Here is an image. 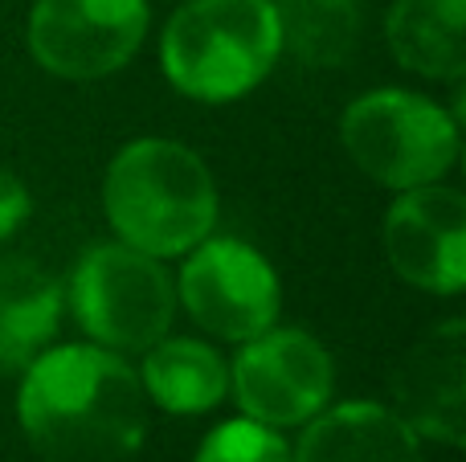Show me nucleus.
I'll use <instances>...</instances> for the list:
<instances>
[{
    "label": "nucleus",
    "mask_w": 466,
    "mask_h": 462,
    "mask_svg": "<svg viewBox=\"0 0 466 462\" xmlns=\"http://www.w3.org/2000/svg\"><path fill=\"white\" fill-rule=\"evenodd\" d=\"M385 250L393 270L430 295L466 286V201L459 188H405L385 217Z\"/></svg>",
    "instance_id": "1a4fd4ad"
},
{
    "label": "nucleus",
    "mask_w": 466,
    "mask_h": 462,
    "mask_svg": "<svg viewBox=\"0 0 466 462\" xmlns=\"http://www.w3.org/2000/svg\"><path fill=\"white\" fill-rule=\"evenodd\" d=\"M282 49L307 65H339L356 49L360 13L352 0H270Z\"/></svg>",
    "instance_id": "2eb2a0df"
},
{
    "label": "nucleus",
    "mask_w": 466,
    "mask_h": 462,
    "mask_svg": "<svg viewBox=\"0 0 466 462\" xmlns=\"http://www.w3.org/2000/svg\"><path fill=\"white\" fill-rule=\"evenodd\" d=\"M103 209L123 246L177 258L218 226V185L205 160L172 139H136L111 160Z\"/></svg>",
    "instance_id": "f03ea898"
},
{
    "label": "nucleus",
    "mask_w": 466,
    "mask_h": 462,
    "mask_svg": "<svg viewBox=\"0 0 466 462\" xmlns=\"http://www.w3.org/2000/svg\"><path fill=\"white\" fill-rule=\"evenodd\" d=\"M336 368L311 332L266 327L241 344L229 368V389L241 414L262 426H303L331 401Z\"/></svg>",
    "instance_id": "6e6552de"
},
{
    "label": "nucleus",
    "mask_w": 466,
    "mask_h": 462,
    "mask_svg": "<svg viewBox=\"0 0 466 462\" xmlns=\"http://www.w3.org/2000/svg\"><path fill=\"white\" fill-rule=\"evenodd\" d=\"M282 54L270 0H188L160 37L164 78L201 103H233L262 86Z\"/></svg>",
    "instance_id": "7ed1b4c3"
},
{
    "label": "nucleus",
    "mask_w": 466,
    "mask_h": 462,
    "mask_svg": "<svg viewBox=\"0 0 466 462\" xmlns=\"http://www.w3.org/2000/svg\"><path fill=\"white\" fill-rule=\"evenodd\" d=\"M144 385L147 401H156L168 414H205L218 409L229 393V365L205 340L188 336H164L144 357Z\"/></svg>",
    "instance_id": "4468645a"
},
{
    "label": "nucleus",
    "mask_w": 466,
    "mask_h": 462,
    "mask_svg": "<svg viewBox=\"0 0 466 462\" xmlns=\"http://www.w3.org/2000/svg\"><path fill=\"white\" fill-rule=\"evenodd\" d=\"M197 327L226 344H246L279 319V275L238 237H205L188 250L177 286Z\"/></svg>",
    "instance_id": "0eeeda50"
},
{
    "label": "nucleus",
    "mask_w": 466,
    "mask_h": 462,
    "mask_svg": "<svg viewBox=\"0 0 466 462\" xmlns=\"http://www.w3.org/2000/svg\"><path fill=\"white\" fill-rule=\"evenodd\" d=\"M466 0H397L389 8L385 37L405 70L434 82L466 74Z\"/></svg>",
    "instance_id": "ddd939ff"
},
{
    "label": "nucleus",
    "mask_w": 466,
    "mask_h": 462,
    "mask_svg": "<svg viewBox=\"0 0 466 462\" xmlns=\"http://www.w3.org/2000/svg\"><path fill=\"white\" fill-rule=\"evenodd\" d=\"M348 156L385 188L438 185L459 160V119L413 90L360 95L339 119Z\"/></svg>",
    "instance_id": "20e7f679"
},
{
    "label": "nucleus",
    "mask_w": 466,
    "mask_h": 462,
    "mask_svg": "<svg viewBox=\"0 0 466 462\" xmlns=\"http://www.w3.org/2000/svg\"><path fill=\"white\" fill-rule=\"evenodd\" d=\"M25 217H29V193L13 172L0 168V242L8 234H16L25 226Z\"/></svg>",
    "instance_id": "f3484780"
},
{
    "label": "nucleus",
    "mask_w": 466,
    "mask_h": 462,
    "mask_svg": "<svg viewBox=\"0 0 466 462\" xmlns=\"http://www.w3.org/2000/svg\"><path fill=\"white\" fill-rule=\"evenodd\" d=\"M147 37V0H37L29 54L46 74L95 82L123 70Z\"/></svg>",
    "instance_id": "423d86ee"
},
{
    "label": "nucleus",
    "mask_w": 466,
    "mask_h": 462,
    "mask_svg": "<svg viewBox=\"0 0 466 462\" xmlns=\"http://www.w3.org/2000/svg\"><path fill=\"white\" fill-rule=\"evenodd\" d=\"M290 462H421V438L393 409L348 401L311 417Z\"/></svg>",
    "instance_id": "9b49d317"
},
{
    "label": "nucleus",
    "mask_w": 466,
    "mask_h": 462,
    "mask_svg": "<svg viewBox=\"0 0 466 462\" xmlns=\"http://www.w3.org/2000/svg\"><path fill=\"white\" fill-rule=\"evenodd\" d=\"M197 462H290V447L274 426H262L254 417H233L201 442Z\"/></svg>",
    "instance_id": "dca6fc26"
},
{
    "label": "nucleus",
    "mask_w": 466,
    "mask_h": 462,
    "mask_svg": "<svg viewBox=\"0 0 466 462\" xmlns=\"http://www.w3.org/2000/svg\"><path fill=\"white\" fill-rule=\"evenodd\" d=\"M393 414L418 438L462 447L466 438V324L446 319L413 344L393 377Z\"/></svg>",
    "instance_id": "9d476101"
},
{
    "label": "nucleus",
    "mask_w": 466,
    "mask_h": 462,
    "mask_svg": "<svg viewBox=\"0 0 466 462\" xmlns=\"http://www.w3.org/2000/svg\"><path fill=\"white\" fill-rule=\"evenodd\" d=\"M78 327L111 352H147L177 316V291L160 258L131 246H95L82 254L66 291Z\"/></svg>",
    "instance_id": "39448f33"
},
{
    "label": "nucleus",
    "mask_w": 466,
    "mask_h": 462,
    "mask_svg": "<svg viewBox=\"0 0 466 462\" xmlns=\"http://www.w3.org/2000/svg\"><path fill=\"white\" fill-rule=\"evenodd\" d=\"M62 286L29 258H0V377H16L54 344Z\"/></svg>",
    "instance_id": "f8f14e48"
},
{
    "label": "nucleus",
    "mask_w": 466,
    "mask_h": 462,
    "mask_svg": "<svg viewBox=\"0 0 466 462\" xmlns=\"http://www.w3.org/2000/svg\"><path fill=\"white\" fill-rule=\"evenodd\" d=\"M16 417L46 462H127L144 447L147 393L119 352L62 344L21 373Z\"/></svg>",
    "instance_id": "f257e3e1"
}]
</instances>
